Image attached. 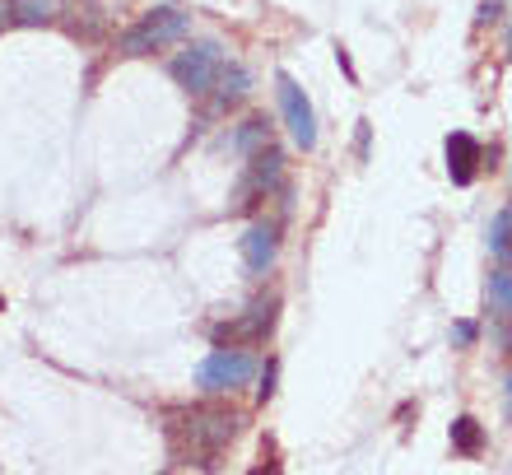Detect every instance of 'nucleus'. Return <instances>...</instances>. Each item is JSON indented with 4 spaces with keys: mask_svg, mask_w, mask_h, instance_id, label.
<instances>
[{
    "mask_svg": "<svg viewBox=\"0 0 512 475\" xmlns=\"http://www.w3.org/2000/svg\"><path fill=\"white\" fill-rule=\"evenodd\" d=\"M275 98H280V117H284L289 140H294L303 154L317 150V112H312L308 94L298 89V80L289 75V70H280V75H275Z\"/></svg>",
    "mask_w": 512,
    "mask_h": 475,
    "instance_id": "nucleus-7",
    "label": "nucleus"
},
{
    "mask_svg": "<svg viewBox=\"0 0 512 475\" xmlns=\"http://www.w3.org/2000/svg\"><path fill=\"white\" fill-rule=\"evenodd\" d=\"M508 415H512V378H508Z\"/></svg>",
    "mask_w": 512,
    "mask_h": 475,
    "instance_id": "nucleus-22",
    "label": "nucleus"
},
{
    "mask_svg": "<svg viewBox=\"0 0 512 475\" xmlns=\"http://www.w3.org/2000/svg\"><path fill=\"white\" fill-rule=\"evenodd\" d=\"M485 299H489V308H494V313H499L503 322H512V271H508V266H499V271H489Z\"/></svg>",
    "mask_w": 512,
    "mask_h": 475,
    "instance_id": "nucleus-14",
    "label": "nucleus"
},
{
    "mask_svg": "<svg viewBox=\"0 0 512 475\" xmlns=\"http://www.w3.org/2000/svg\"><path fill=\"white\" fill-rule=\"evenodd\" d=\"M266 145H270V122H266V117H247V122L233 126L229 150L238 154V159H252V154L266 150Z\"/></svg>",
    "mask_w": 512,
    "mask_h": 475,
    "instance_id": "nucleus-11",
    "label": "nucleus"
},
{
    "mask_svg": "<svg viewBox=\"0 0 512 475\" xmlns=\"http://www.w3.org/2000/svg\"><path fill=\"white\" fill-rule=\"evenodd\" d=\"M475 340H480V326L475 322H452V345H457V350H471Z\"/></svg>",
    "mask_w": 512,
    "mask_h": 475,
    "instance_id": "nucleus-16",
    "label": "nucleus"
},
{
    "mask_svg": "<svg viewBox=\"0 0 512 475\" xmlns=\"http://www.w3.org/2000/svg\"><path fill=\"white\" fill-rule=\"evenodd\" d=\"M354 150H359V159H368V122H359V136H354Z\"/></svg>",
    "mask_w": 512,
    "mask_h": 475,
    "instance_id": "nucleus-20",
    "label": "nucleus"
},
{
    "mask_svg": "<svg viewBox=\"0 0 512 475\" xmlns=\"http://www.w3.org/2000/svg\"><path fill=\"white\" fill-rule=\"evenodd\" d=\"M238 252H243V266H247V271H252V275H266L270 266H275V257H280V219H256L252 229L243 233Z\"/></svg>",
    "mask_w": 512,
    "mask_h": 475,
    "instance_id": "nucleus-8",
    "label": "nucleus"
},
{
    "mask_svg": "<svg viewBox=\"0 0 512 475\" xmlns=\"http://www.w3.org/2000/svg\"><path fill=\"white\" fill-rule=\"evenodd\" d=\"M443 150H447V177H452L457 187H471V182H475V168H480V159H485L480 140H475L471 131H452Z\"/></svg>",
    "mask_w": 512,
    "mask_h": 475,
    "instance_id": "nucleus-9",
    "label": "nucleus"
},
{
    "mask_svg": "<svg viewBox=\"0 0 512 475\" xmlns=\"http://www.w3.org/2000/svg\"><path fill=\"white\" fill-rule=\"evenodd\" d=\"M275 378H280V364L270 359V364H266V373H261V387H256V401H261V406H266L270 396H275Z\"/></svg>",
    "mask_w": 512,
    "mask_h": 475,
    "instance_id": "nucleus-17",
    "label": "nucleus"
},
{
    "mask_svg": "<svg viewBox=\"0 0 512 475\" xmlns=\"http://www.w3.org/2000/svg\"><path fill=\"white\" fill-rule=\"evenodd\" d=\"M210 112H233L243 108L247 98H252V75H247V66H233V61H224V70H219L215 89H210Z\"/></svg>",
    "mask_w": 512,
    "mask_h": 475,
    "instance_id": "nucleus-10",
    "label": "nucleus"
},
{
    "mask_svg": "<svg viewBox=\"0 0 512 475\" xmlns=\"http://www.w3.org/2000/svg\"><path fill=\"white\" fill-rule=\"evenodd\" d=\"M5 10H10V24L42 28L61 14V0H5Z\"/></svg>",
    "mask_w": 512,
    "mask_h": 475,
    "instance_id": "nucleus-12",
    "label": "nucleus"
},
{
    "mask_svg": "<svg viewBox=\"0 0 512 475\" xmlns=\"http://www.w3.org/2000/svg\"><path fill=\"white\" fill-rule=\"evenodd\" d=\"M336 61H340V70H345L350 80H359V70H354V61H350V52H345V47H336Z\"/></svg>",
    "mask_w": 512,
    "mask_h": 475,
    "instance_id": "nucleus-19",
    "label": "nucleus"
},
{
    "mask_svg": "<svg viewBox=\"0 0 512 475\" xmlns=\"http://www.w3.org/2000/svg\"><path fill=\"white\" fill-rule=\"evenodd\" d=\"M503 14V0H480V14H475V24H494Z\"/></svg>",
    "mask_w": 512,
    "mask_h": 475,
    "instance_id": "nucleus-18",
    "label": "nucleus"
},
{
    "mask_svg": "<svg viewBox=\"0 0 512 475\" xmlns=\"http://www.w3.org/2000/svg\"><path fill=\"white\" fill-rule=\"evenodd\" d=\"M219 70H224V47L215 38H201V42H187L182 52L168 61V75H173L191 98H205L215 89Z\"/></svg>",
    "mask_w": 512,
    "mask_h": 475,
    "instance_id": "nucleus-5",
    "label": "nucleus"
},
{
    "mask_svg": "<svg viewBox=\"0 0 512 475\" xmlns=\"http://www.w3.org/2000/svg\"><path fill=\"white\" fill-rule=\"evenodd\" d=\"M485 243H489V257H494L499 266H508V271H512V205H508V210H499L494 219H489Z\"/></svg>",
    "mask_w": 512,
    "mask_h": 475,
    "instance_id": "nucleus-13",
    "label": "nucleus"
},
{
    "mask_svg": "<svg viewBox=\"0 0 512 475\" xmlns=\"http://www.w3.org/2000/svg\"><path fill=\"white\" fill-rule=\"evenodd\" d=\"M452 448H457L461 457H480V452H485V429H480V420L461 415V420L452 424Z\"/></svg>",
    "mask_w": 512,
    "mask_h": 475,
    "instance_id": "nucleus-15",
    "label": "nucleus"
},
{
    "mask_svg": "<svg viewBox=\"0 0 512 475\" xmlns=\"http://www.w3.org/2000/svg\"><path fill=\"white\" fill-rule=\"evenodd\" d=\"M247 475H280V466H256V471H247Z\"/></svg>",
    "mask_w": 512,
    "mask_h": 475,
    "instance_id": "nucleus-21",
    "label": "nucleus"
},
{
    "mask_svg": "<svg viewBox=\"0 0 512 475\" xmlns=\"http://www.w3.org/2000/svg\"><path fill=\"white\" fill-rule=\"evenodd\" d=\"M191 19L177 5H154L149 14H140L126 33H117V52L122 56H154L163 47H173V42L187 38Z\"/></svg>",
    "mask_w": 512,
    "mask_h": 475,
    "instance_id": "nucleus-2",
    "label": "nucleus"
},
{
    "mask_svg": "<svg viewBox=\"0 0 512 475\" xmlns=\"http://www.w3.org/2000/svg\"><path fill=\"white\" fill-rule=\"evenodd\" d=\"M275 317H280V294H261L233 317V322H215L210 326V340L215 350H243V345H261V340L275 331Z\"/></svg>",
    "mask_w": 512,
    "mask_h": 475,
    "instance_id": "nucleus-4",
    "label": "nucleus"
},
{
    "mask_svg": "<svg viewBox=\"0 0 512 475\" xmlns=\"http://www.w3.org/2000/svg\"><path fill=\"white\" fill-rule=\"evenodd\" d=\"M284 187H289V182H284V154L275 150V145H266V150H256L252 159H247V173L238 177V187H233L229 215H252L256 205L270 201V196H280Z\"/></svg>",
    "mask_w": 512,
    "mask_h": 475,
    "instance_id": "nucleus-3",
    "label": "nucleus"
},
{
    "mask_svg": "<svg viewBox=\"0 0 512 475\" xmlns=\"http://www.w3.org/2000/svg\"><path fill=\"white\" fill-rule=\"evenodd\" d=\"M508 61H512V33H508Z\"/></svg>",
    "mask_w": 512,
    "mask_h": 475,
    "instance_id": "nucleus-23",
    "label": "nucleus"
},
{
    "mask_svg": "<svg viewBox=\"0 0 512 475\" xmlns=\"http://www.w3.org/2000/svg\"><path fill=\"white\" fill-rule=\"evenodd\" d=\"M252 373H256V364L247 350H210L201 364H196V387H201L205 396H224V392L247 387Z\"/></svg>",
    "mask_w": 512,
    "mask_h": 475,
    "instance_id": "nucleus-6",
    "label": "nucleus"
},
{
    "mask_svg": "<svg viewBox=\"0 0 512 475\" xmlns=\"http://www.w3.org/2000/svg\"><path fill=\"white\" fill-rule=\"evenodd\" d=\"M243 415L219 401H196V406H168L163 410V434L177 462H191L201 471H215L224 448L238 438Z\"/></svg>",
    "mask_w": 512,
    "mask_h": 475,
    "instance_id": "nucleus-1",
    "label": "nucleus"
}]
</instances>
